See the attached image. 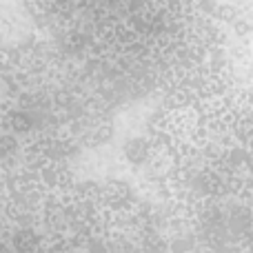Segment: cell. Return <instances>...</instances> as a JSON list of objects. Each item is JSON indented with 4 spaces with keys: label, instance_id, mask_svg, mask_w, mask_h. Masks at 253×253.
<instances>
[{
    "label": "cell",
    "instance_id": "6da1fadb",
    "mask_svg": "<svg viewBox=\"0 0 253 253\" xmlns=\"http://www.w3.org/2000/svg\"><path fill=\"white\" fill-rule=\"evenodd\" d=\"M126 156L133 162H142L144 156H147V144H144L142 140H131V142L126 144Z\"/></svg>",
    "mask_w": 253,
    "mask_h": 253
},
{
    "label": "cell",
    "instance_id": "7a4b0ae2",
    "mask_svg": "<svg viewBox=\"0 0 253 253\" xmlns=\"http://www.w3.org/2000/svg\"><path fill=\"white\" fill-rule=\"evenodd\" d=\"M218 18L224 22H236V9L231 4H222V7H218Z\"/></svg>",
    "mask_w": 253,
    "mask_h": 253
},
{
    "label": "cell",
    "instance_id": "3957f363",
    "mask_svg": "<svg viewBox=\"0 0 253 253\" xmlns=\"http://www.w3.org/2000/svg\"><path fill=\"white\" fill-rule=\"evenodd\" d=\"M236 31L238 34H249V22H245V20H236Z\"/></svg>",
    "mask_w": 253,
    "mask_h": 253
}]
</instances>
